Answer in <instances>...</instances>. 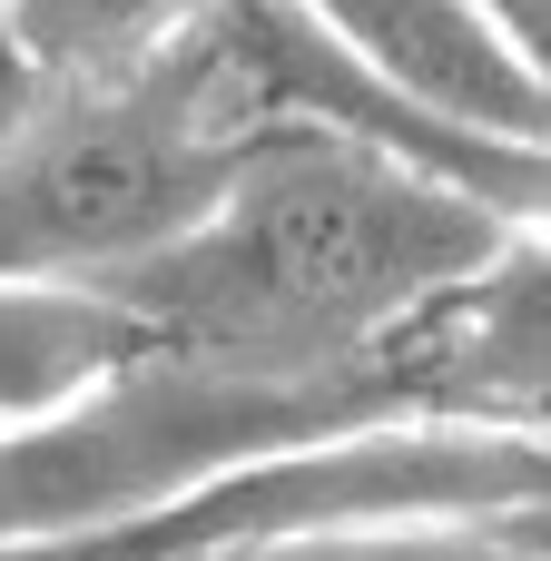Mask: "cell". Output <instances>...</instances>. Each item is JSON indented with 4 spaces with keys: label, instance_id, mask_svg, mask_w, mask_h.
<instances>
[{
    "label": "cell",
    "instance_id": "obj_6",
    "mask_svg": "<svg viewBox=\"0 0 551 561\" xmlns=\"http://www.w3.org/2000/svg\"><path fill=\"white\" fill-rule=\"evenodd\" d=\"M246 561H542V513L523 523H454V533H355V542H296Z\"/></svg>",
    "mask_w": 551,
    "mask_h": 561
},
{
    "label": "cell",
    "instance_id": "obj_5",
    "mask_svg": "<svg viewBox=\"0 0 551 561\" xmlns=\"http://www.w3.org/2000/svg\"><path fill=\"white\" fill-rule=\"evenodd\" d=\"M217 0H0V30L30 89H89V79L158 59Z\"/></svg>",
    "mask_w": 551,
    "mask_h": 561
},
{
    "label": "cell",
    "instance_id": "obj_1",
    "mask_svg": "<svg viewBox=\"0 0 551 561\" xmlns=\"http://www.w3.org/2000/svg\"><path fill=\"white\" fill-rule=\"evenodd\" d=\"M266 128L276 118L246 59L227 49L217 10L118 79L30 89L0 128V286H108L187 217H207V197Z\"/></svg>",
    "mask_w": 551,
    "mask_h": 561
},
{
    "label": "cell",
    "instance_id": "obj_4",
    "mask_svg": "<svg viewBox=\"0 0 551 561\" xmlns=\"http://www.w3.org/2000/svg\"><path fill=\"white\" fill-rule=\"evenodd\" d=\"M148 335L128 325L118 296L99 286H49V276H10L0 286V424L59 414L69 394H89L99 375H118Z\"/></svg>",
    "mask_w": 551,
    "mask_h": 561
},
{
    "label": "cell",
    "instance_id": "obj_2",
    "mask_svg": "<svg viewBox=\"0 0 551 561\" xmlns=\"http://www.w3.org/2000/svg\"><path fill=\"white\" fill-rule=\"evenodd\" d=\"M394 414L404 404L355 394V385H266V375L138 345L118 375L69 394L59 414L0 424V561L79 552L217 483L227 463H256L276 444H315L345 424H394Z\"/></svg>",
    "mask_w": 551,
    "mask_h": 561
},
{
    "label": "cell",
    "instance_id": "obj_3",
    "mask_svg": "<svg viewBox=\"0 0 551 561\" xmlns=\"http://www.w3.org/2000/svg\"><path fill=\"white\" fill-rule=\"evenodd\" d=\"M306 10L365 79H384L394 99L473 128V138H523L542 148V118H551V89H542V59H523L493 20H473L463 0H286Z\"/></svg>",
    "mask_w": 551,
    "mask_h": 561
},
{
    "label": "cell",
    "instance_id": "obj_7",
    "mask_svg": "<svg viewBox=\"0 0 551 561\" xmlns=\"http://www.w3.org/2000/svg\"><path fill=\"white\" fill-rule=\"evenodd\" d=\"M463 10H473V20H493L523 59H542V0H463Z\"/></svg>",
    "mask_w": 551,
    "mask_h": 561
},
{
    "label": "cell",
    "instance_id": "obj_8",
    "mask_svg": "<svg viewBox=\"0 0 551 561\" xmlns=\"http://www.w3.org/2000/svg\"><path fill=\"white\" fill-rule=\"evenodd\" d=\"M20 99H30V79H20V59H10V30H0V128L20 118Z\"/></svg>",
    "mask_w": 551,
    "mask_h": 561
}]
</instances>
